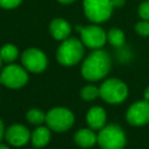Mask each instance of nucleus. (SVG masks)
<instances>
[{
	"mask_svg": "<svg viewBox=\"0 0 149 149\" xmlns=\"http://www.w3.org/2000/svg\"><path fill=\"white\" fill-rule=\"evenodd\" d=\"M112 61L107 51L94 49L81 64V76L87 81H98L107 76L111 70Z\"/></svg>",
	"mask_w": 149,
	"mask_h": 149,
	"instance_id": "obj_1",
	"label": "nucleus"
},
{
	"mask_svg": "<svg viewBox=\"0 0 149 149\" xmlns=\"http://www.w3.org/2000/svg\"><path fill=\"white\" fill-rule=\"evenodd\" d=\"M84 44L76 37H68L62 41L56 51L57 62L63 66H73L78 64L84 56Z\"/></svg>",
	"mask_w": 149,
	"mask_h": 149,
	"instance_id": "obj_2",
	"label": "nucleus"
},
{
	"mask_svg": "<svg viewBox=\"0 0 149 149\" xmlns=\"http://www.w3.org/2000/svg\"><path fill=\"white\" fill-rule=\"evenodd\" d=\"M126 142L123 128L115 123L105 125L97 134V143L100 149H123Z\"/></svg>",
	"mask_w": 149,
	"mask_h": 149,
	"instance_id": "obj_3",
	"label": "nucleus"
},
{
	"mask_svg": "<svg viewBox=\"0 0 149 149\" xmlns=\"http://www.w3.org/2000/svg\"><path fill=\"white\" fill-rule=\"evenodd\" d=\"M100 98L109 105L122 104L128 97L127 84L119 78H107L99 86Z\"/></svg>",
	"mask_w": 149,
	"mask_h": 149,
	"instance_id": "obj_4",
	"label": "nucleus"
},
{
	"mask_svg": "<svg viewBox=\"0 0 149 149\" xmlns=\"http://www.w3.org/2000/svg\"><path fill=\"white\" fill-rule=\"evenodd\" d=\"M74 123V114L66 107H54L45 113V125L55 133H65Z\"/></svg>",
	"mask_w": 149,
	"mask_h": 149,
	"instance_id": "obj_5",
	"label": "nucleus"
},
{
	"mask_svg": "<svg viewBox=\"0 0 149 149\" xmlns=\"http://www.w3.org/2000/svg\"><path fill=\"white\" fill-rule=\"evenodd\" d=\"M85 16L94 23L108 20L114 9L112 0H83Z\"/></svg>",
	"mask_w": 149,
	"mask_h": 149,
	"instance_id": "obj_6",
	"label": "nucleus"
},
{
	"mask_svg": "<svg viewBox=\"0 0 149 149\" xmlns=\"http://www.w3.org/2000/svg\"><path fill=\"white\" fill-rule=\"evenodd\" d=\"M0 78L2 85L12 90H17L23 87L29 79L28 71L23 66L13 63H9L3 69H1Z\"/></svg>",
	"mask_w": 149,
	"mask_h": 149,
	"instance_id": "obj_7",
	"label": "nucleus"
},
{
	"mask_svg": "<svg viewBox=\"0 0 149 149\" xmlns=\"http://www.w3.org/2000/svg\"><path fill=\"white\" fill-rule=\"evenodd\" d=\"M76 29L80 34V41L83 42V44L90 49H101L107 41L106 31L97 24L86 27L76 26Z\"/></svg>",
	"mask_w": 149,
	"mask_h": 149,
	"instance_id": "obj_8",
	"label": "nucleus"
},
{
	"mask_svg": "<svg viewBox=\"0 0 149 149\" xmlns=\"http://www.w3.org/2000/svg\"><path fill=\"white\" fill-rule=\"evenodd\" d=\"M21 63L27 71L41 73L48 66V57L37 48H28L21 55Z\"/></svg>",
	"mask_w": 149,
	"mask_h": 149,
	"instance_id": "obj_9",
	"label": "nucleus"
},
{
	"mask_svg": "<svg viewBox=\"0 0 149 149\" xmlns=\"http://www.w3.org/2000/svg\"><path fill=\"white\" fill-rule=\"evenodd\" d=\"M126 120L135 127L146 126L149 123V101L139 100L132 104L126 112Z\"/></svg>",
	"mask_w": 149,
	"mask_h": 149,
	"instance_id": "obj_10",
	"label": "nucleus"
},
{
	"mask_svg": "<svg viewBox=\"0 0 149 149\" xmlns=\"http://www.w3.org/2000/svg\"><path fill=\"white\" fill-rule=\"evenodd\" d=\"M31 132L21 123L10 125L6 128L5 139L13 147H23L30 141Z\"/></svg>",
	"mask_w": 149,
	"mask_h": 149,
	"instance_id": "obj_11",
	"label": "nucleus"
},
{
	"mask_svg": "<svg viewBox=\"0 0 149 149\" xmlns=\"http://www.w3.org/2000/svg\"><path fill=\"white\" fill-rule=\"evenodd\" d=\"M107 120V114L105 108L101 106H93L86 113V123L93 130H100Z\"/></svg>",
	"mask_w": 149,
	"mask_h": 149,
	"instance_id": "obj_12",
	"label": "nucleus"
},
{
	"mask_svg": "<svg viewBox=\"0 0 149 149\" xmlns=\"http://www.w3.org/2000/svg\"><path fill=\"white\" fill-rule=\"evenodd\" d=\"M49 33L50 35L57 41H64L70 37L71 34V26L70 23L61 17L54 19L49 24Z\"/></svg>",
	"mask_w": 149,
	"mask_h": 149,
	"instance_id": "obj_13",
	"label": "nucleus"
},
{
	"mask_svg": "<svg viewBox=\"0 0 149 149\" xmlns=\"http://www.w3.org/2000/svg\"><path fill=\"white\" fill-rule=\"evenodd\" d=\"M73 141L78 147L83 149H88L97 143V134L90 127L80 128L74 133Z\"/></svg>",
	"mask_w": 149,
	"mask_h": 149,
	"instance_id": "obj_14",
	"label": "nucleus"
},
{
	"mask_svg": "<svg viewBox=\"0 0 149 149\" xmlns=\"http://www.w3.org/2000/svg\"><path fill=\"white\" fill-rule=\"evenodd\" d=\"M51 140V129L48 126H37L33 132L30 136V142L34 148L41 149L44 148Z\"/></svg>",
	"mask_w": 149,
	"mask_h": 149,
	"instance_id": "obj_15",
	"label": "nucleus"
},
{
	"mask_svg": "<svg viewBox=\"0 0 149 149\" xmlns=\"http://www.w3.org/2000/svg\"><path fill=\"white\" fill-rule=\"evenodd\" d=\"M19 56V49L16 45L12 44V43H7L3 44L0 49V57L2 59V62L5 63H13Z\"/></svg>",
	"mask_w": 149,
	"mask_h": 149,
	"instance_id": "obj_16",
	"label": "nucleus"
},
{
	"mask_svg": "<svg viewBox=\"0 0 149 149\" xmlns=\"http://www.w3.org/2000/svg\"><path fill=\"white\" fill-rule=\"evenodd\" d=\"M107 40L114 48H121L125 44V34L119 28H112L107 33Z\"/></svg>",
	"mask_w": 149,
	"mask_h": 149,
	"instance_id": "obj_17",
	"label": "nucleus"
},
{
	"mask_svg": "<svg viewBox=\"0 0 149 149\" xmlns=\"http://www.w3.org/2000/svg\"><path fill=\"white\" fill-rule=\"evenodd\" d=\"M26 119L29 123L40 126L45 122V113L40 108H30L26 113Z\"/></svg>",
	"mask_w": 149,
	"mask_h": 149,
	"instance_id": "obj_18",
	"label": "nucleus"
},
{
	"mask_svg": "<svg viewBox=\"0 0 149 149\" xmlns=\"http://www.w3.org/2000/svg\"><path fill=\"white\" fill-rule=\"evenodd\" d=\"M99 95H100L99 87L95 85H85L80 90V97H81V99H84L86 101H92V100L97 99Z\"/></svg>",
	"mask_w": 149,
	"mask_h": 149,
	"instance_id": "obj_19",
	"label": "nucleus"
},
{
	"mask_svg": "<svg viewBox=\"0 0 149 149\" xmlns=\"http://www.w3.org/2000/svg\"><path fill=\"white\" fill-rule=\"evenodd\" d=\"M135 31L141 36H149V21L142 20L135 24Z\"/></svg>",
	"mask_w": 149,
	"mask_h": 149,
	"instance_id": "obj_20",
	"label": "nucleus"
},
{
	"mask_svg": "<svg viewBox=\"0 0 149 149\" xmlns=\"http://www.w3.org/2000/svg\"><path fill=\"white\" fill-rule=\"evenodd\" d=\"M139 15L142 20L149 21V0L143 1L139 6Z\"/></svg>",
	"mask_w": 149,
	"mask_h": 149,
	"instance_id": "obj_21",
	"label": "nucleus"
},
{
	"mask_svg": "<svg viewBox=\"0 0 149 149\" xmlns=\"http://www.w3.org/2000/svg\"><path fill=\"white\" fill-rule=\"evenodd\" d=\"M21 2L22 0H0V7L5 9H13L16 8Z\"/></svg>",
	"mask_w": 149,
	"mask_h": 149,
	"instance_id": "obj_22",
	"label": "nucleus"
},
{
	"mask_svg": "<svg viewBox=\"0 0 149 149\" xmlns=\"http://www.w3.org/2000/svg\"><path fill=\"white\" fill-rule=\"evenodd\" d=\"M5 132H6V129H5V125H3V121L0 119V142L3 140V137H5Z\"/></svg>",
	"mask_w": 149,
	"mask_h": 149,
	"instance_id": "obj_23",
	"label": "nucleus"
},
{
	"mask_svg": "<svg viewBox=\"0 0 149 149\" xmlns=\"http://www.w3.org/2000/svg\"><path fill=\"white\" fill-rule=\"evenodd\" d=\"M125 1H126V0H112L114 7H121V6H123Z\"/></svg>",
	"mask_w": 149,
	"mask_h": 149,
	"instance_id": "obj_24",
	"label": "nucleus"
},
{
	"mask_svg": "<svg viewBox=\"0 0 149 149\" xmlns=\"http://www.w3.org/2000/svg\"><path fill=\"white\" fill-rule=\"evenodd\" d=\"M143 98H144V100L149 101V86L144 90V92H143Z\"/></svg>",
	"mask_w": 149,
	"mask_h": 149,
	"instance_id": "obj_25",
	"label": "nucleus"
},
{
	"mask_svg": "<svg viewBox=\"0 0 149 149\" xmlns=\"http://www.w3.org/2000/svg\"><path fill=\"white\" fill-rule=\"evenodd\" d=\"M58 2H61V3H63V5H68V3H71V2H73L74 0H57Z\"/></svg>",
	"mask_w": 149,
	"mask_h": 149,
	"instance_id": "obj_26",
	"label": "nucleus"
},
{
	"mask_svg": "<svg viewBox=\"0 0 149 149\" xmlns=\"http://www.w3.org/2000/svg\"><path fill=\"white\" fill-rule=\"evenodd\" d=\"M0 149H10V148H9L7 144H3V143L0 142Z\"/></svg>",
	"mask_w": 149,
	"mask_h": 149,
	"instance_id": "obj_27",
	"label": "nucleus"
},
{
	"mask_svg": "<svg viewBox=\"0 0 149 149\" xmlns=\"http://www.w3.org/2000/svg\"><path fill=\"white\" fill-rule=\"evenodd\" d=\"M1 64H2V59H1V57H0V70H1Z\"/></svg>",
	"mask_w": 149,
	"mask_h": 149,
	"instance_id": "obj_28",
	"label": "nucleus"
},
{
	"mask_svg": "<svg viewBox=\"0 0 149 149\" xmlns=\"http://www.w3.org/2000/svg\"><path fill=\"white\" fill-rule=\"evenodd\" d=\"M0 85H2V83H1V78H0Z\"/></svg>",
	"mask_w": 149,
	"mask_h": 149,
	"instance_id": "obj_29",
	"label": "nucleus"
},
{
	"mask_svg": "<svg viewBox=\"0 0 149 149\" xmlns=\"http://www.w3.org/2000/svg\"><path fill=\"white\" fill-rule=\"evenodd\" d=\"M35 149H36V148H35Z\"/></svg>",
	"mask_w": 149,
	"mask_h": 149,
	"instance_id": "obj_30",
	"label": "nucleus"
}]
</instances>
